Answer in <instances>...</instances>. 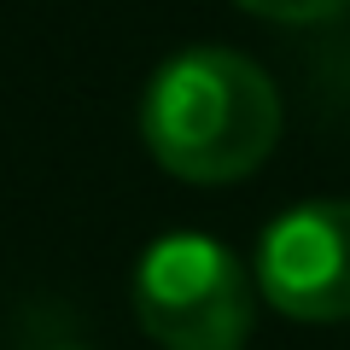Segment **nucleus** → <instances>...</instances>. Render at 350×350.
<instances>
[{
    "label": "nucleus",
    "mask_w": 350,
    "mask_h": 350,
    "mask_svg": "<svg viewBox=\"0 0 350 350\" xmlns=\"http://www.w3.org/2000/svg\"><path fill=\"white\" fill-rule=\"evenodd\" d=\"M140 140L181 181H245L280 140L275 82L234 47H187L158 64L140 100Z\"/></svg>",
    "instance_id": "obj_1"
},
{
    "label": "nucleus",
    "mask_w": 350,
    "mask_h": 350,
    "mask_svg": "<svg viewBox=\"0 0 350 350\" xmlns=\"http://www.w3.org/2000/svg\"><path fill=\"white\" fill-rule=\"evenodd\" d=\"M135 315L163 350H245L251 280L211 234H163L135 269Z\"/></svg>",
    "instance_id": "obj_2"
},
{
    "label": "nucleus",
    "mask_w": 350,
    "mask_h": 350,
    "mask_svg": "<svg viewBox=\"0 0 350 350\" xmlns=\"http://www.w3.org/2000/svg\"><path fill=\"white\" fill-rule=\"evenodd\" d=\"M257 292L292 321H350V199H310L262 228Z\"/></svg>",
    "instance_id": "obj_3"
},
{
    "label": "nucleus",
    "mask_w": 350,
    "mask_h": 350,
    "mask_svg": "<svg viewBox=\"0 0 350 350\" xmlns=\"http://www.w3.org/2000/svg\"><path fill=\"white\" fill-rule=\"evenodd\" d=\"M239 6L269 24H321V18H338L350 0H239Z\"/></svg>",
    "instance_id": "obj_4"
}]
</instances>
